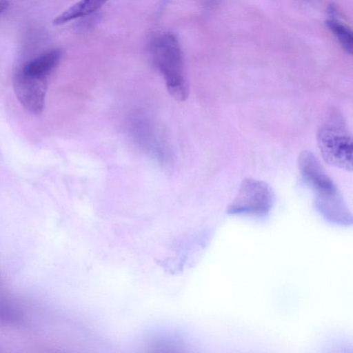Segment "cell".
I'll return each mask as SVG.
<instances>
[{
    "label": "cell",
    "instance_id": "1",
    "mask_svg": "<svg viewBox=\"0 0 353 353\" xmlns=\"http://www.w3.org/2000/svg\"><path fill=\"white\" fill-rule=\"evenodd\" d=\"M298 164L302 179L314 193V205L318 212L330 223L352 225V213L315 155L310 151H303Z\"/></svg>",
    "mask_w": 353,
    "mask_h": 353
},
{
    "label": "cell",
    "instance_id": "2",
    "mask_svg": "<svg viewBox=\"0 0 353 353\" xmlns=\"http://www.w3.org/2000/svg\"><path fill=\"white\" fill-rule=\"evenodd\" d=\"M61 57L58 49L47 51L24 63L14 74V93L23 108L30 114L42 112L48 77L58 65Z\"/></svg>",
    "mask_w": 353,
    "mask_h": 353
},
{
    "label": "cell",
    "instance_id": "3",
    "mask_svg": "<svg viewBox=\"0 0 353 353\" xmlns=\"http://www.w3.org/2000/svg\"><path fill=\"white\" fill-rule=\"evenodd\" d=\"M148 52L170 94L176 101H185L188 97L189 84L183 52L176 36L168 32L155 34L149 42Z\"/></svg>",
    "mask_w": 353,
    "mask_h": 353
},
{
    "label": "cell",
    "instance_id": "4",
    "mask_svg": "<svg viewBox=\"0 0 353 353\" xmlns=\"http://www.w3.org/2000/svg\"><path fill=\"white\" fill-rule=\"evenodd\" d=\"M316 141L323 160L330 165L352 171L353 143L341 117L334 116L319 129Z\"/></svg>",
    "mask_w": 353,
    "mask_h": 353
},
{
    "label": "cell",
    "instance_id": "5",
    "mask_svg": "<svg viewBox=\"0 0 353 353\" xmlns=\"http://www.w3.org/2000/svg\"><path fill=\"white\" fill-rule=\"evenodd\" d=\"M274 203V194L265 181L245 179L240 184L238 192L229 205L230 214H243L265 216L271 210Z\"/></svg>",
    "mask_w": 353,
    "mask_h": 353
},
{
    "label": "cell",
    "instance_id": "6",
    "mask_svg": "<svg viewBox=\"0 0 353 353\" xmlns=\"http://www.w3.org/2000/svg\"><path fill=\"white\" fill-rule=\"evenodd\" d=\"M107 0H80L53 20L54 26L62 25L71 20L88 17L101 8Z\"/></svg>",
    "mask_w": 353,
    "mask_h": 353
},
{
    "label": "cell",
    "instance_id": "7",
    "mask_svg": "<svg viewBox=\"0 0 353 353\" xmlns=\"http://www.w3.org/2000/svg\"><path fill=\"white\" fill-rule=\"evenodd\" d=\"M134 134L138 141L147 150L152 154H155L160 158H162V151L161 146L158 144V140L156 139V134L153 129L150 128L145 121H137L134 123Z\"/></svg>",
    "mask_w": 353,
    "mask_h": 353
},
{
    "label": "cell",
    "instance_id": "8",
    "mask_svg": "<svg viewBox=\"0 0 353 353\" xmlns=\"http://www.w3.org/2000/svg\"><path fill=\"white\" fill-rule=\"evenodd\" d=\"M325 25L335 36L345 52L352 54L353 52V35L351 30L336 18H331L326 21Z\"/></svg>",
    "mask_w": 353,
    "mask_h": 353
},
{
    "label": "cell",
    "instance_id": "9",
    "mask_svg": "<svg viewBox=\"0 0 353 353\" xmlns=\"http://www.w3.org/2000/svg\"><path fill=\"white\" fill-rule=\"evenodd\" d=\"M8 7V2L7 1H0V14H1L4 10L7 9Z\"/></svg>",
    "mask_w": 353,
    "mask_h": 353
},
{
    "label": "cell",
    "instance_id": "10",
    "mask_svg": "<svg viewBox=\"0 0 353 353\" xmlns=\"http://www.w3.org/2000/svg\"><path fill=\"white\" fill-rule=\"evenodd\" d=\"M217 1L218 0H207V3L210 6V5H212L214 3H216Z\"/></svg>",
    "mask_w": 353,
    "mask_h": 353
}]
</instances>
